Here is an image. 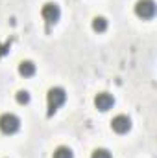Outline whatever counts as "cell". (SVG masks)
Returning a JSON list of instances; mask_svg holds the SVG:
<instances>
[{"label":"cell","instance_id":"obj_3","mask_svg":"<svg viewBox=\"0 0 157 158\" xmlns=\"http://www.w3.org/2000/svg\"><path fill=\"white\" fill-rule=\"evenodd\" d=\"M41 15H43V19L46 20V24L50 26V24H56V22L59 20L61 9H59V6H57L56 2H46V4L43 6V9H41Z\"/></svg>","mask_w":157,"mask_h":158},{"label":"cell","instance_id":"obj_9","mask_svg":"<svg viewBox=\"0 0 157 158\" xmlns=\"http://www.w3.org/2000/svg\"><path fill=\"white\" fill-rule=\"evenodd\" d=\"M54 158H74V155H72L70 147H67V145H59V147L54 151Z\"/></svg>","mask_w":157,"mask_h":158},{"label":"cell","instance_id":"obj_7","mask_svg":"<svg viewBox=\"0 0 157 158\" xmlns=\"http://www.w3.org/2000/svg\"><path fill=\"white\" fill-rule=\"evenodd\" d=\"M19 74H20L22 77H32V76L35 74V64H34V61H20V64H19Z\"/></svg>","mask_w":157,"mask_h":158},{"label":"cell","instance_id":"obj_8","mask_svg":"<svg viewBox=\"0 0 157 158\" xmlns=\"http://www.w3.org/2000/svg\"><path fill=\"white\" fill-rule=\"evenodd\" d=\"M92 30L98 31V33L105 31V30H107V19H105V17H94V19H92Z\"/></svg>","mask_w":157,"mask_h":158},{"label":"cell","instance_id":"obj_4","mask_svg":"<svg viewBox=\"0 0 157 158\" xmlns=\"http://www.w3.org/2000/svg\"><path fill=\"white\" fill-rule=\"evenodd\" d=\"M135 13H137V17H141V19H144V20L152 19V17L155 15V2H154V0H137V4H135Z\"/></svg>","mask_w":157,"mask_h":158},{"label":"cell","instance_id":"obj_1","mask_svg":"<svg viewBox=\"0 0 157 158\" xmlns=\"http://www.w3.org/2000/svg\"><path fill=\"white\" fill-rule=\"evenodd\" d=\"M67 99V92L61 86H52L46 94V103H48V116H52Z\"/></svg>","mask_w":157,"mask_h":158},{"label":"cell","instance_id":"obj_2","mask_svg":"<svg viewBox=\"0 0 157 158\" xmlns=\"http://www.w3.org/2000/svg\"><path fill=\"white\" fill-rule=\"evenodd\" d=\"M20 129V119L13 112H4L0 116V131L4 134H15Z\"/></svg>","mask_w":157,"mask_h":158},{"label":"cell","instance_id":"obj_11","mask_svg":"<svg viewBox=\"0 0 157 158\" xmlns=\"http://www.w3.org/2000/svg\"><path fill=\"white\" fill-rule=\"evenodd\" d=\"M91 158H113V156H111V153H109L107 149L98 147V149H94V151L91 153Z\"/></svg>","mask_w":157,"mask_h":158},{"label":"cell","instance_id":"obj_5","mask_svg":"<svg viewBox=\"0 0 157 158\" xmlns=\"http://www.w3.org/2000/svg\"><path fill=\"white\" fill-rule=\"evenodd\" d=\"M113 105H115V98H113L109 92H100V94L94 96V107H96L98 110L105 112V110H109Z\"/></svg>","mask_w":157,"mask_h":158},{"label":"cell","instance_id":"obj_6","mask_svg":"<svg viewBox=\"0 0 157 158\" xmlns=\"http://www.w3.org/2000/svg\"><path fill=\"white\" fill-rule=\"evenodd\" d=\"M111 129L115 132H118V134H124V132H128L131 129V119L126 114H118V116H115L111 119Z\"/></svg>","mask_w":157,"mask_h":158},{"label":"cell","instance_id":"obj_10","mask_svg":"<svg viewBox=\"0 0 157 158\" xmlns=\"http://www.w3.org/2000/svg\"><path fill=\"white\" fill-rule=\"evenodd\" d=\"M17 103L28 105V103H30V92H28V90H19V92H17Z\"/></svg>","mask_w":157,"mask_h":158}]
</instances>
